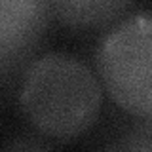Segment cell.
Here are the masks:
<instances>
[{"label": "cell", "instance_id": "cell-1", "mask_svg": "<svg viewBox=\"0 0 152 152\" xmlns=\"http://www.w3.org/2000/svg\"><path fill=\"white\" fill-rule=\"evenodd\" d=\"M21 110L42 135L72 141L95 124L103 89L89 66L66 53H50L28 69Z\"/></svg>", "mask_w": 152, "mask_h": 152}, {"label": "cell", "instance_id": "cell-2", "mask_svg": "<svg viewBox=\"0 0 152 152\" xmlns=\"http://www.w3.org/2000/svg\"><path fill=\"white\" fill-rule=\"evenodd\" d=\"M103 86L118 107L139 118H152V13L124 19L97 50Z\"/></svg>", "mask_w": 152, "mask_h": 152}, {"label": "cell", "instance_id": "cell-3", "mask_svg": "<svg viewBox=\"0 0 152 152\" xmlns=\"http://www.w3.org/2000/svg\"><path fill=\"white\" fill-rule=\"evenodd\" d=\"M50 0H0V63L23 55L42 34Z\"/></svg>", "mask_w": 152, "mask_h": 152}, {"label": "cell", "instance_id": "cell-4", "mask_svg": "<svg viewBox=\"0 0 152 152\" xmlns=\"http://www.w3.org/2000/svg\"><path fill=\"white\" fill-rule=\"evenodd\" d=\"M133 0H50L63 25L72 28H99L116 21Z\"/></svg>", "mask_w": 152, "mask_h": 152}]
</instances>
